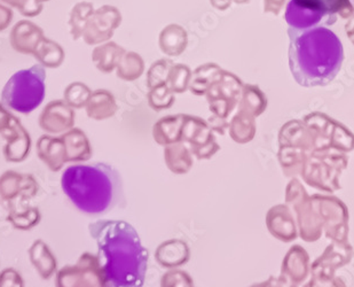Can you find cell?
Instances as JSON below:
<instances>
[{"label":"cell","mask_w":354,"mask_h":287,"mask_svg":"<svg viewBox=\"0 0 354 287\" xmlns=\"http://www.w3.org/2000/svg\"><path fill=\"white\" fill-rule=\"evenodd\" d=\"M99 248L97 262L108 286L140 287L147 271L148 252L137 230L123 220H99L88 225Z\"/></svg>","instance_id":"6da1fadb"},{"label":"cell","mask_w":354,"mask_h":287,"mask_svg":"<svg viewBox=\"0 0 354 287\" xmlns=\"http://www.w3.org/2000/svg\"><path fill=\"white\" fill-rule=\"evenodd\" d=\"M289 67L301 87H324L335 80L344 61V50L337 35L327 27L297 29L290 27Z\"/></svg>","instance_id":"7a4b0ae2"},{"label":"cell","mask_w":354,"mask_h":287,"mask_svg":"<svg viewBox=\"0 0 354 287\" xmlns=\"http://www.w3.org/2000/svg\"><path fill=\"white\" fill-rule=\"evenodd\" d=\"M61 185L71 202L86 214H107L125 202L120 175L107 164L68 167Z\"/></svg>","instance_id":"3957f363"},{"label":"cell","mask_w":354,"mask_h":287,"mask_svg":"<svg viewBox=\"0 0 354 287\" xmlns=\"http://www.w3.org/2000/svg\"><path fill=\"white\" fill-rule=\"evenodd\" d=\"M46 71L43 64L17 71L5 84L1 101L6 107L29 114L39 107L45 98Z\"/></svg>","instance_id":"277c9868"},{"label":"cell","mask_w":354,"mask_h":287,"mask_svg":"<svg viewBox=\"0 0 354 287\" xmlns=\"http://www.w3.org/2000/svg\"><path fill=\"white\" fill-rule=\"evenodd\" d=\"M37 182L30 174L7 171L0 176V199L10 205L17 199L21 202L29 201L37 194Z\"/></svg>","instance_id":"5b68a950"},{"label":"cell","mask_w":354,"mask_h":287,"mask_svg":"<svg viewBox=\"0 0 354 287\" xmlns=\"http://www.w3.org/2000/svg\"><path fill=\"white\" fill-rule=\"evenodd\" d=\"M122 17L120 10L111 5H104L94 10L84 31V40L87 44H97L111 36L115 28L118 27Z\"/></svg>","instance_id":"8992f818"},{"label":"cell","mask_w":354,"mask_h":287,"mask_svg":"<svg viewBox=\"0 0 354 287\" xmlns=\"http://www.w3.org/2000/svg\"><path fill=\"white\" fill-rule=\"evenodd\" d=\"M1 136L6 141L3 152L7 162H24L30 153L31 138L21 121L13 116L10 128L3 131Z\"/></svg>","instance_id":"52a82bcc"},{"label":"cell","mask_w":354,"mask_h":287,"mask_svg":"<svg viewBox=\"0 0 354 287\" xmlns=\"http://www.w3.org/2000/svg\"><path fill=\"white\" fill-rule=\"evenodd\" d=\"M284 17L290 27L297 28V29L317 27V26L327 27V26L334 24L337 19L335 17H328L326 14L303 6L296 0L289 1Z\"/></svg>","instance_id":"ba28073f"},{"label":"cell","mask_w":354,"mask_h":287,"mask_svg":"<svg viewBox=\"0 0 354 287\" xmlns=\"http://www.w3.org/2000/svg\"><path fill=\"white\" fill-rule=\"evenodd\" d=\"M44 38L43 29L31 21H19L10 31V45L17 53L34 55Z\"/></svg>","instance_id":"9c48e42d"},{"label":"cell","mask_w":354,"mask_h":287,"mask_svg":"<svg viewBox=\"0 0 354 287\" xmlns=\"http://www.w3.org/2000/svg\"><path fill=\"white\" fill-rule=\"evenodd\" d=\"M71 113L61 103H50L47 105L40 115L39 125L43 130L57 132L71 125Z\"/></svg>","instance_id":"30bf717a"},{"label":"cell","mask_w":354,"mask_h":287,"mask_svg":"<svg viewBox=\"0 0 354 287\" xmlns=\"http://www.w3.org/2000/svg\"><path fill=\"white\" fill-rule=\"evenodd\" d=\"M38 157L45 162L52 171L60 169L64 162V146L60 141L53 138L43 136L37 143Z\"/></svg>","instance_id":"8fae6325"},{"label":"cell","mask_w":354,"mask_h":287,"mask_svg":"<svg viewBox=\"0 0 354 287\" xmlns=\"http://www.w3.org/2000/svg\"><path fill=\"white\" fill-rule=\"evenodd\" d=\"M29 257H30L31 263L36 268V270L41 277L47 279L52 276L57 264H55V260L52 256L50 250L46 245L44 244L43 241H35L29 250Z\"/></svg>","instance_id":"7c38bea8"},{"label":"cell","mask_w":354,"mask_h":287,"mask_svg":"<svg viewBox=\"0 0 354 287\" xmlns=\"http://www.w3.org/2000/svg\"><path fill=\"white\" fill-rule=\"evenodd\" d=\"M34 57L44 67H57L64 60V51L59 44L44 38L35 51Z\"/></svg>","instance_id":"4fadbf2b"},{"label":"cell","mask_w":354,"mask_h":287,"mask_svg":"<svg viewBox=\"0 0 354 287\" xmlns=\"http://www.w3.org/2000/svg\"><path fill=\"white\" fill-rule=\"evenodd\" d=\"M93 3L88 1H80L76 3L71 10L69 26H71V35L74 40H77L86 29L87 22L90 20L91 15L93 14Z\"/></svg>","instance_id":"5bb4252c"},{"label":"cell","mask_w":354,"mask_h":287,"mask_svg":"<svg viewBox=\"0 0 354 287\" xmlns=\"http://www.w3.org/2000/svg\"><path fill=\"white\" fill-rule=\"evenodd\" d=\"M7 220L10 222L14 229L22 231L31 230L39 223L40 213L37 208H28L21 211H17L15 208H10Z\"/></svg>","instance_id":"9a60e30c"},{"label":"cell","mask_w":354,"mask_h":287,"mask_svg":"<svg viewBox=\"0 0 354 287\" xmlns=\"http://www.w3.org/2000/svg\"><path fill=\"white\" fill-rule=\"evenodd\" d=\"M296 1L301 3L303 6L326 14L328 17H335L336 14L344 10L345 7L350 6L348 0H296Z\"/></svg>","instance_id":"2e32d148"},{"label":"cell","mask_w":354,"mask_h":287,"mask_svg":"<svg viewBox=\"0 0 354 287\" xmlns=\"http://www.w3.org/2000/svg\"><path fill=\"white\" fill-rule=\"evenodd\" d=\"M7 6L17 8L22 15L35 17L43 10V1L40 0H1Z\"/></svg>","instance_id":"e0dca14e"},{"label":"cell","mask_w":354,"mask_h":287,"mask_svg":"<svg viewBox=\"0 0 354 287\" xmlns=\"http://www.w3.org/2000/svg\"><path fill=\"white\" fill-rule=\"evenodd\" d=\"M24 279L13 268H7L0 272V287H24Z\"/></svg>","instance_id":"ac0fdd59"},{"label":"cell","mask_w":354,"mask_h":287,"mask_svg":"<svg viewBox=\"0 0 354 287\" xmlns=\"http://www.w3.org/2000/svg\"><path fill=\"white\" fill-rule=\"evenodd\" d=\"M13 20V12L10 7L0 3V33L5 31Z\"/></svg>","instance_id":"d6986e66"},{"label":"cell","mask_w":354,"mask_h":287,"mask_svg":"<svg viewBox=\"0 0 354 287\" xmlns=\"http://www.w3.org/2000/svg\"><path fill=\"white\" fill-rule=\"evenodd\" d=\"M13 116L3 104H0V134L10 128Z\"/></svg>","instance_id":"ffe728a7"},{"label":"cell","mask_w":354,"mask_h":287,"mask_svg":"<svg viewBox=\"0 0 354 287\" xmlns=\"http://www.w3.org/2000/svg\"><path fill=\"white\" fill-rule=\"evenodd\" d=\"M211 5L217 8V10H227L231 6L232 0H210Z\"/></svg>","instance_id":"44dd1931"},{"label":"cell","mask_w":354,"mask_h":287,"mask_svg":"<svg viewBox=\"0 0 354 287\" xmlns=\"http://www.w3.org/2000/svg\"><path fill=\"white\" fill-rule=\"evenodd\" d=\"M233 1H235L236 3H245V1H248V0H233Z\"/></svg>","instance_id":"7402d4cb"},{"label":"cell","mask_w":354,"mask_h":287,"mask_svg":"<svg viewBox=\"0 0 354 287\" xmlns=\"http://www.w3.org/2000/svg\"><path fill=\"white\" fill-rule=\"evenodd\" d=\"M40 1H43V3H46V1H50V0H40Z\"/></svg>","instance_id":"603a6c76"}]
</instances>
